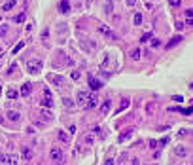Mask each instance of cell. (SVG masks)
I'll use <instances>...</instances> for the list:
<instances>
[{"label": "cell", "instance_id": "cell-16", "mask_svg": "<svg viewBox=\"0 0 193 165\" xmlns=\"http://www.w3.org/2000/svg\"><path fill=\"white\" fill-rule=\"evenodd\" d=\"M129 103H131V101H129L127 97H123V99H121V103H119V108H117V112H123V110L127 108V106H129Z\"/></svg>", "mask_w": 193, "mask_h": 165}, {"label": "cell", "instance_id": "cell-7", "mask_svg": "<svg viewBox=\"0 0 193 165\" xmlns=\"http://www.w3.org/2000/svg\"><path fill=\"white\" fill-rule=\"evenodd\" d=\"M89 95H91V93L89 91H78V104H85V101H87V99H89Z\"/></svg>", "mask_w": 193, "mask_h": 165}, {"label": "cell", "instance_id": "cell-21", "mask_svg": "<svg viewBox=\"0 0 193 165\" xmlns=\"http://www.w3.org/2000/svg\"><path fill=\"white\" fill-rule=\"evenodd\" d=\"M131 135H133V129H127V131H123V133L119 135V142H123L125 139H129V137H131Z\"/></svg>", "mask_w": 193, "mask_h": 165}, {"label": "cell", "instance_id": "cell-39", "mask_svg": "<svg viewBox=\"0 0 193 165\" xmlns=\"http://www.w3.org/2000/svg\"><path fill=\"white\" fill-rule=\"evenodd\" d=\"M0 55H2V48H0Z\"/></svg>", "mask_w": 193, "mask_h": 165}, {"label": "cell", "instance_id": "cell-1", "mask_svg": "<svg viewBox=\"0 0 193 165\" xmlns=\"http://www.w3.org/2000/svg\"><path fill=\"white\" fill-rule=\"evenodd\" d=\"M27 67H28V72H31V74H38L42 70V61L40 59H31L27 63Z\"/></svg>", "mask_w": 193, "mask_h": 165}, {"label": "cell", "instance_id": "cell-35", "mask_svg": "<svg viewBox=\"0 0 193 165\" xmlns=\"http://www.w3.org/2000/svg\"><path fill=\"white\" fill-rule=\"evenodd\" d=\"M104 165H114V157H108V160L104 161Z\"/></svg>", "mask_w": 193, "mask_h": 165}, {"label": "cell", "instance_id": "cell-24", "mask_svg": "<svg viewBox=\"0 0 193 165\" xmlns=\"http://www.w3.org/2000/svg\"><path fill=\"white\" fill-rule=\"evenodd\" d=\"M25 19H27V15H25V12H23V13H19V15H15V19H13V21H15V23H23Z\"/></svg>", "mask_w": 193, "mask_h": 165}, {"label": "cell", "instance_id": "cell-14", "mask_svg": "<svg viewBox=\"0 0 193 165\" xmlns=\"http://www.w3.org/2000/svg\"><path fill=\"white\" fill-rule=\"evenodd\" d=\"M21 157H23V160H32V150L31 148H23V150H21Z\"/></svg>", "mask_w": 193, "mask_h": 165}, {"label": "cell", "instance_id": "cell-3", "mask_svg": "<svg viewBox=\"0 0 193 165\" xmlns=\"http://www.w3.org/2000/svg\"><path fill=\"white\" fill-rule=\"evenodd\" d=\"M98 34H102L106 38H116V32H114L108 25H98Z\"/></svg>", "mask_w": 193, "mask_h": 165}, {"label": "cell", "instance_id": "cell-23", "mask_svg": "<svg viewBox=\"0 0 193 165\" xmlns=\"http://www.w3.org/2000/svg\"><path fill=\"white\" fill-rule=\"evenodd\" d=\"M150 40H152V32H144V34L140 36V42H142V44H144V42H150Z\"/></svg>", "mask_w": 193, "mask_h": 165}, {"label": "cell", "instance_id": "cell-12", "mask_svg": "<svg viewBox=\"0 0 193 165\" xmlns=\"http://www.w3.org/2000/svg\"><path fill=\"white\" fill-rule=\"evenodd\" d=\"M15 6H17V2H15V0H8V2H4L2 10H4V12H11L13 8H15Z\"/></svg>", "mask_w": 193, "mask_h": 165}, {"label": "cell", "instance_id": "cell-10", "mask_svg": "<svg viewBox=\"0 0 193 165\" xmlns=\"http://www.w3.org/2000/svg\"><path fill=\"white\" fill-rule=\"evenodd\" d=\"M174 154H176L178 157H185V156L189 154V150L185 148V146H176V148H174Z\"/></svg>", "mask_w": 193, "mask_h": 165}, {"label": "cell", "instance_id": "cell-30", "mask_svg": "<svg viewBox=\"0 0 193 165\" xmlns=\"http://www.w3.org/2000/svg\"><path fill=\"white\" fill-rule=\"evenodd\" d=\"M169 2H170V6H172V8H178V6H180V2H182V0H169Z\"/></svg>", "mask_w": 193, "mask_h": 165}, {"label": "cell", "instance_id": "cell-15", "mask_svg": "<svg viewBox=\"0 0 193 165\" xmlns=\"http://www.w3.org/2000/svg\"><path fill=\"white\" fill-rule=\"evenodd\" d=\"M31 91H32V85L31 84H23V87H21V95L28 97V95H31Z\"/></svg>", "mask_w": 193, "mask_h": 165}, {"label": "cell", "instance_id": "cell-17", "mask_svg": "<svg viewBox=\"0 0 193 165\" xmlns=\"http://www.w3.org/2000/svg\"><path fill=\"white\" fill-rule=\"evenodd\" d=\"M180 42H182V36H176V38H172V40H170L169 44H167V49H172L176 44H180Z\"/></svg>", "mask_w": 193, "mask_h": 165}, {"label": "cell", "instance_id": "cell-5", "mask_svg": "<svg viewBox=\"0 0 193 165\" xmlns=\"http://www.w3.org/2000/svg\"><path fill=\"white\" fill-rule=\"evenodd\" d=\"M19 160H21L19 156L10 154V156H4V157H2V163H4V165H19Z\"/></svg>", "mask_w": 193, "mask_h": 165}, {"label": "cell", "instance_id": "cell-20", "mask_svg": "<svg viewBox=\"0 0 193 165\" xmlns=\"http://www.w3.org/2000/svg\"><path fill=\"white\" fill-rule=\"evenodd\" d=\"M68 8H70V6H68V0H61L59 12H61V13H66V12H68Z\"/></svg>", "mask_w": 193, "mask_h": 165}, {"label": "cell", "instance_id": "cell-33", "mask_svg": "<svg viewBox=\"0 0 193 165\" xmlns=\"http://www.w3.org/2000/svg\"><path fill=\"white\" fill-rule=\"evenodd\" d=\"M159 44H161V42L157 40V38H153V40H152V46H153V48H159Z\"/></svg>", "mask_w": 193, "mask_h": 165}, {"label": "cell", "instance_id": "cell-28", "mask_svg": "<svg viewBox=\"0 0 193 165\" xmlns=\"http://www.w3.org/2000/svg\"><path fill=\"white\" fill-rule=\"evenodd\" d=\"M63 103H64V106H68V108L74 104V101H72V99H68V97H64V99H63Z\"/></svg>", "mask_w": 193, "mask_h": 165}, {"label": "cell", "instance_id": "cell-2", "mask_svg": "<svg viewBox=\"0 0 193 165\" xmlns=\"http://www.w3.org/2000/svg\"><path fill=\"white\" fill-rule=\"evenodd\" d=\"M51 160L57 163V165H63L64 163V154L61 148H51Z\"/></svg>", "mask_w": 193, "mask_h": 165}, {"label": "cell", "instance_id": "cell-8", "mask_svg": "<svg viewBox=\"0 0 193 165\" xmlns=\"http://www.w3.org/2000/svg\"><path fill=\"white\" fill-rule=\"evenodd\" d=\"M6 118H8L10 121H19L21 120V114L17 110H8V112H6Z\"/></svg>", "mask_w": 193, "mask_h": 165}, {"label": "cell", "instance_id": "cell-36", "mask_svg": "<svg viewBox=\"0 0 193 165\" xmlns=\"http://www.w3.org/2000/svg\"><path fill=\"white\" fill-rule=\"evenodd\" d=\"M150 148H157V140H150Z\"/></svg>", "mask_w": 193, "mask_h": 165}, {"label": "cell", "instance_id": "cell-34", "mask_svg": "<svg viewBox=\"0 0 193 165\" xmlns=\"http://www.w3.org/2000/svg\"><path fill=\"white\" fill-rule=\"evenodd\" d=\"M138 0H127V6H137Z\"/></svg>", "mask_w": 193, "mask_h": 165}, {"label": "cell", "instance_id": "cell-29", "mask_svg": "<svg viewBox=\"0 0 193 165\" xmlns=\"http://www.w3.org/2000/svg\"><path fill=\"white\" fill-rule=\"evenodd\" d=\"M93 140H95L93 135H85V144H93Z\"/></svg>", "mask_w": 193, "mask_h": 165}, {"label": "cell", "instance_id": "cell-37", "mask_svg": "<svg viewBox=\"0 0 193 165\" xmlns=\"http://www.w3.org/2000/svg\"><path fill=\"white\" fill-rule=\"evenodd\" d=\"M72 78H74V80H78V78H80V72H78V70H74V72H72Z\"/></svg>", "mask_w": 193, "mask_h": 165}, {"label": "cell", "instance_id": "cell-38", "mask_svg": "<svg viewBox=\"0 0 193 165\" xmlns=\"http://www.w3.org/2000/svg\"><path fill=\"white\" fill-rule=\"evenodd\" d=\"M172 99H174L176 103H182V99H184V97H180V95H176V97H172Z\"/></svg>", "mask_w": 193, "mask_h": 165}, {"label": "cell", "instance_id": "cell-6", "mask_svg": "<svg viewBox=\"0 0 193 165\" xmlns=\"http://www.w3.org/2000/svg\"><path fill=\"white\" fill-rule=\"evenodd\" d=\"M38 114L42 116V121H53V114L49 112L47 108H42V110H40Z\"/></svg>", "mask_w": 193, "mask_h": 165}, {"label": "cell", "instance_id": "cell-26", "mask_svg": "<svg viewBox=\"0 0 193 165\" xmlns=\"http://www.w3.org/2000/svg\"><path fill=\"white\" fill-rule=\"evenodd\" d=\"M134 25H142V13H134Z\"/></svg>", "mask_w": 193, "mask_h": 165}, {"label": "cell", "instance_id": "cell-9", "mask_svg": "<svg viewBox=\"0 0 193 165\" xmlns=\"http://www.w3.org/2000/svg\"><path fill=\"white\" fill-rule=\"evenodd\" d=\"M89 85H91V89H101V87H102V82L98 80V78L91 76V78H89Z\"/></svg>", "mask_w": 193, "mask_h": 165}, {"label": "cell", "instance_id": "cell-25", "mask_svg": "<svg viewBox=\"0 0 193 165\" xmlns=\"http://www.w3.org/2000/svg\"><path fill=\"white\" fill-rule=\"evenodd\" d=\"M6 34H8V25H0V36H6Z\"/></svg>", "mask_w": 193, "mask_h": 165}, {"label": "cell", "instance_id": "cell-11", "mask_svg": "<svg viewBox=\"0 0 193 165\" xmlns=\"http://www.w3.org/2000/svg\"><path fill=\"white\" fill-rule=\"evenodd\" d=\"M110 108H112V101H110V99H106V101L101 104V112H102V114H108Z\"/></svg>", "mask_w": 193, "mask_h": 165}, {"label": "cell", "instance_id": "cell-22", "mask_svg": "<svg viewBox=\"0 0 193 165\" xmlns=\"http://www.w3.org/2000/svg\"><path fill=\"white\" fill-rule=\"evenodd\" d=\"M131 59H134V61L140 59V49H131Z\"/></svg>", "mask_w": 193, "mask_h": 165}, {"label": "cell", "instance_id": "cell-31", "mask_svg": "<svg viewBox=\"0 0 193 165\" xmlns=\"http://www.w3.org/2000/svg\"><path fill=\"white\" fill-rule=\"evenodd\" d=\"M21 48H23V42H19V44L15 46V49H13V51H11V53H19V49H21Z\"/></svg>", "mask_w": 193, "mask_h": 165}, {"label": "cell", "instance_id": "cell-19", "mask_svg": "<svg viewBox=\"0 0 193 165\" xmlns=\"http://www.w3.org/2000/svg\"><path fill=\"white\" fill-rule=\"evenodd\" d=\"M42 106H44V108H53V99L51 97H46L44 101H42Z\"/></svg>", "mask_w": 193, "mask_h": 165}, {"label": "cell", "instance_id": "cell-4", "mask_svg": "<svg viewBox=\"0 0 193 165\" xmlns=\"http://www.w3.org/2000/svg\"><path fill=\"white\" fill-rule=\"evenodd\" d=\"M97 103H98V97L95 95V93H91L89 99H87L85 104H83V108H85V110H91V108H95V106H97Z\"/></svg>", "mask_w": 193, "mask_h": 165}, {"label": "cell", "instance_id": "cell-32", "mask_svg": "<svg viewBox=\"0 0 193 165\" xmlns=\"http://www.w3.org/2000/svg\"><path fill=\"white\" fill-rule=\"evenodd\" d=\"M191 17H193V12L189 8V10H185V19H191Z\"/></svg>", "mask_w": 193, "mask_h": 165}, {"label": "cell", "instance_id": "cell-18", "mask_svg": "<svg viewBox=\"0 0 193 165\" xmlns=\"http://www.w3.org/2000/svg\"><path fill=\"white\" fill-rule=\"evenodd\" d=\"M6 97H8V99H17V97H19V91H17V89H11V87H10L8 91H6Z\"/></svg>", "mask_w": 193, "mask_h": 165}, {"label": "cell", "instance_id": "cell-13", "mask_svg": "<svg viewBox=\"0 0 193 165\" xmlns=\"http://www.w3.org/2000/svg\"><path fill=\"white\" fill-rule=\"evenodd\" d=\"M57 139H59L61 142H64V144H68V142H70V137L64 131H57Z\"/></svg>", "mask_w": 193, "mask_h": 165}, {"label": "cell", "instance_id": "cell-27", "mask_svg": "<svg viewBox=\"0 0 193 165\" xmlns=\"http://www.w3.org/2000/svg\"><path fill=\"white\" fill-rule=\"evenodd\" d=\"M49 80H51L55 85H61V78H59V76H53V74H51V76H49Z\"/></svg>", "mask_w": 193, "mask_h": 165}]
</instances>
